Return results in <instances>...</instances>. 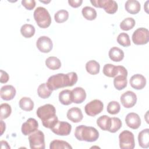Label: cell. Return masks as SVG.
<instances>
[{
  "mask_svg": "<svg viewBox=\"0 0 149 149\" xmlns=\"http://www.w3.org/2000/svg\"><path fill=\"white\" fill-rule=\"evenodd\" d=\"M37 115L41 120L42 125L50 129L58 121L55 108L49 104L40 107L37 110Z\"/></svg>",
  "mask_w": 149,
  "mask_h": 149,
  "instance_id": "cell-2",
  "label": "cell"
},
{
  "mask_svg": "<svg viewBox=\"0 0 149 149\" xmlns=\"http://www.w3.org/2000/svg\"><path fill=\"white\" fill-rule=\"evenodd\" d=\"M102 71L104 74L109 77H115L118 73L116 66L111 63L105 64L103 67Z\"/></svg>",
  "mask_w": 149,
  "mask_h": 149,
  "instance_id": "cell-30",
  "label": "cell"
},
{
  "mask_svg": "<svg viewBox=\"0 0 149 149\" xmlns=\"http://www.w3.org/2000/svg\"><path fill=\"white\" fill-rule=\"evenodd\" d=\"M16 93L15 88L12 85H5L1 87L0 90L1 97L5 101L12 100Z\"/></svg>",
  "mask_w": 149,
  "mask_h": 149,
  "instance_id": "cell-16",
  "label": "cell"
},
{
  "mask_svg": "<svg viewBox=\"0 0 149 149\" xmlns=\"http://www.w3.org/2000/svg\"><path fill=\"white\" fill-rule=\"evenodd\" d=\"M67 118L73 123H78L81 121L83 115L81 110L77 107H72L67 112Z\"/></svg>",
  "mask_w": 149,
  "mask_h": 149,
  "instance_id": "cell-17",
  "label": "cell"
},
{
  "mask_svg": "<svg viewBox=\"0 0 149 149\" xmlns=\"http://www.w3.org/2000/svg\"><path fill=\"white\" fill-rule=\"evenodd\" d=\"M81 13L83 17L88 20H93L97 17V12L92 7L85 6L82 9Z\"/></svg>",
  "mask_w": 149,
  "mask_h": 149,
  "instance_id": "cell-29",
  "label": "cell"
},
{
  "mask_svg": "<svg viewBox=\"0 0 149 149\" xmlns=\"http://www.w3.org/2000/svg\"><path fill=\"white\" fill-rule=\"evenodd\" d=\"M120 101L125 108H130L134 107L136 104L137 95L132 91H127L121 95Z\"/></svg>",
  "mask_w": 149,
  "mask_h": 149,
  "instance_id": "cell-11",
  "label": "cell"
},
{
  "mask_svg": "<svg viewBox=\"0 0 149 149\" xmlns=\"http://www.w3.org/2000/svg\"><path fill=\"white\" fill-rule=\"evenodd\" d=\"M135 20L132 17H127L123 20L120 23V28L124 31H128L132 29L135 26Z\"/></svg>",
  "mask_w": 149,
  "mask_h": 149,
  "instance_id": "cell-33",
  "label": "cell"
},
{
  "mask_svg": "<svg viewBox=\"0 0 149 149\" xmlns=\"http://www.w3.org/2000/svg\"><path fill=\"white\" fill-rule=\"evenodd\" d=\"M20 108L25 111H30L34 108V102L32 100L27 97H22L19 102Z\"/></svg>",
  "mask_w": 149,
  "mask_h": 149,
  "instance_id": "cell-25",
  "label": "cell"
},
{
  "mask_svg": "<svg viewBox=\"0 0 149 149\" xmlns=\"http://www.w3.org/2000/svg\"><path fill=\"white\" fill-rule=\"evenodd\" d=\"M9 79V74L4 70H1V78H0V82L1 83H6L8 81Z\"/></svg>",
  "mask_w": 149,
  "mask_h": 149,
  "instance_id": "cell-40",
  "label": "cell"
},
{
  "mask_svg": "<svg viewBox=\"0 0 149 149\" xmlns=\"http://www.w3.org/2000/svg\"><path fill=\"white\" fill-rule=\"evenodd\" d=\"M69 17V12L64 9L59 10L55 13L54 19L56 23H62L66 22Z\"/></svg>",
  "mask_w": 149,
  "mask_h": 149,
  "instance_id": "cell-35",
  "label": "cell"
},
{
  "mask_svg": "<svg viewBox=\"0 0 149 149\" xmlns=\"http://www.w3.org/2000/svg\"><path fill=\"white\" fill-rule=\"evenodd\" d=\"M0 108H1L0 118L1 120L6 119L10 115L12 112V108L9 104L7 103H3L1 104Z\"/></svg>",
  "mask_w": 149,
  "mask_h": 149,
  "instance_id": "cell-36",
  "label": "cell"
},
{
  "mask_svg": "<svg viewBox=\"0 0 149 149\" xmlns=\"http://www.w3.org/2000/svg\"><path fill=\"white\" fill-rule=\"evenodd\" d=\"M129 82L131 87L136 90H141L146 85V79L141 74H136L132 76Z\"/></svg>",
  "mask_w": 149,
  "mask_h": 149,
  "instance_id": "cell-15",
  "label": "cell"
},
{
  "mask_svg": "<svg viewBox=\"0 0 149 149\" xmlns=\"http://www.w3.org/2000/svg\"><path fill=\"white\" fill-rule=\"evenodd\" d=\"M77 74L75 72L67 74L58 73L50 76L47 82L48 87L52 90H55L65 87H71L77 81Z\"/></svg>",
  "mask_w": 149,
  "mask_h": 149,
  "instance_id": "cell-1",
  "label": "cell"
},
{
  "mask_svg": "<svg viewBox=\"0 0 149 149\" xmlns=\"http://www.w3.org/2000/svg\"><path fill=\"white\" fill-rule=\"evenodd\" d=\"M34 18L37 25L42 28L48 27L51 23V17L48 11L44 7H38L34 12Z\"/></svg>",
  "mask_w": 149,
  "mask_h": 149,
  "instance_id": "cell-4",
  "label": "cell"
},
{
  "mask_svg": "<svg viewBox=\"0 0 149 149\" xmlns=\"http://www.w3.org/2000/svg\"><path fill=\"white\" fill-rule=\"evenodd\" d=\"M45 65L47 68L51 70H57L61 68V62L58 58L49 56L45 60Z\"/></svg>",
  "mask_w": 149,
  "mask_h": 149,
  "instance_id": "cell-27",
  "label": "cell"
},
{
  "mask_svg": "<svg viewBox=\"0 0 149 149\" xmlns=\"http://www.w3.org/2000/svg\"><path fill=\"white\" fill-rule=\"evenodd\" d=\"M108 55L110 59L112 61L120 62L124 58V52L119 48L113 47L109 49Z\"/></svg>",
  "mask_w": 149,
  "mask_h": 149,
  "instance_id": "cell-21",
  "label": "cell"
},
{
  "mask_svg": "<svg viewBox=\"0 0 149 149\" xmlns=\"http://www.w3.org/2000/svg\"><path fill=\"white\" fill-rule=\"evenodd\" d=\"M117 42L124 47H129L131 44L129 35L126 33H120L117 37Z\"/></svg>",
  "mask_w": 149,
  "mask_h": 149,
  "instance_id": "cell-37",
  "label": "cell"
},
{
  "mask_svg": "<svg viewBox=\"0 0 149 149\" xmlns=\"http://www.w3.org/2000/svg\"><path fill=\"white\" fill-rule=\"evenodd\" d=\"M38 49L43 53L49 52L53 47V43L50 38L47 36L40 37L36 42Z\"/></svg>",
  "mask_w": 149,
  "mask_h": 149,
  "instance_id": "cell-12",
  "label": "cell"
},
{
  "mask_svg": "<svg viewBox=\"0 0 149 149\" xmlns=\"http://www.w3.org/2000/svg\"><path fill=\"white\" fill-rule=\"evenodd\" d=\"M111 122V118L107 115H102L97 120V125L103 130H108Z\"/></svg>",
  "mask_w": 149,
  "mask_h": 149,
  "instance_id": "cell-31",
  "label": "cell"
},
{
  "mask_svg": "<svg viewBox=\"0 0 149 149\" xmlns=\"http://www.w3.org/2000/svg\"><path fill=\"white\" fill-rule=\"evenodd\" d=\"M74 136L79 141L94 142L98 139L99 132L95 127L81 125L76 127Z\"/></svg>",
  "mask_w": 149,
  "mask_h": 149,
  "instance_id": "cell-3",
  "label": "cell"
},
{
  "mask_svg": "<svg viewBox=\"0 0 149 149\" xmlns=\"http://www.w3.org/2000/svg\"><path fill=\"white\" fill-rule=\"evenodd\" d=\"M72 101L75 104H81L86 100V93L84 88L77 87L72 90Z\"/></svg>",
  "mask_w": 149,
  "mask_h": 149,
  "instance_id": "cell-18",
  "label": "cell"
},
{
  "mask_svg": "<svg viewBox=\"0 0 149 149\" xmlns=\"http://www.w3.org/2000/svg\"><path fill=\"white\" fill-rule=\"evenodd\" d=\"M29 141L31 149H44L45 147L44 134L41 130H37L30 134Z\"/></svg>",
  "mask_w": 149,
  "mask_h": 149,
  "instance_id": "cell-5",
  "label": "cell"
},
{
  "mask_svg": "<svg viewBox=\"0 0 149 149\" xmlns=\"http://www.w3.org/2000/svg\"><path fill=\"white\" fill-rule=\"evenodd\" d=\"M20 33L24 37L31 38L35 34V28L30 24H24L20 28Z\"/></svg>",
  "mask_w": 149,
  "mask_h": 149,
  "instance_id": "cell-28",
  "label": "cell"
},
{
  "mask_svg": "<svg viewBox=\"0 0 149 149\" xmlns=\"http://www.w3.org/2000/svg\"><path fill=\"white\" fill-rule=\"evenodd\" d=\"M51 131L58 136H68L72 130V126L67 122L58 121V122L51 129Z\"/></svg>",
  "mask_w": 149,
  "mask_h": 149,
  "instance_id": "cell-10",
  "label": "cell"
},
{
  "mask_svg": "<svg viewBox=\"0 0 149 149\" xmlns=\"http://www.w3.org/2000/svg\"><path fill=\"white\" fill-rule=\"evenodd\" d=\"M1 148H10V146H9L8 143L6 141H3L2 140L1 141Z\"/></svg>",
  "mask_w": 149,
  "mask_h": 149,
  "instance_id": "cell-42",
  "label": "cell"
},
{
  "mask_svg": "<svg viewBox=\"0 0 149 149\" xmlns=\"http://www.w3.org/2000/svg\"><path fill=\"white\" fill-rule=\"evenodd\" d=\"M1 135H2V134L3 133L4 131L5 130V123L1 120Z\"/></svg>",
  "mask_w": 149,
  "mask_h": 149,
  "instance_id": "cell-43",
  "label": "cell"
},
{
  "mask_svg": "<svg viewBox=\"0 0 149 149\" xmlns=\"http://www.w3.org/2000/svg\"><path fill=\"white\" fill-rule=\"evenodd\" d=\"M83 2L82 0H69L68 3L70 6L73 8H78L79 7Z\"/></svg>",
  "mask_w": 149,
  "mask_h": 149,
  "instance_id": "cell-41",
  "label": "cell"
},
{
  "mask_svg": "<svg viewBox=\"0 0 149 149\" xmlns=\"http://www.w3.org/2000/svg\"><path fill=\"white\" fill-rule=\"evenodd\" d=\"M125 122L129 127L133 129H137L141 125V119L137 113L130 112L126 115Z\"/></svg>",
  "mask_w": 149,
  "mask_h": 149,
  "instance_id": "cell-14",
  "label": "cell"
},
{
  "mask_svg": "<svg viewBox=\"0 0 149 149\" xmlns=\"http://www.w3.org/2000/svg\"><path fill=\"white\" fill-rule=\"evenodd\" d=\"M38 122L35 119L30 118L22 124L21 130L24 136H28L38 130Z\"/></svg>",
  "mask_w": 149,
  "mask_h": 149,
  "instance_id": "cell-13",
  "label": "cell"
},
{
  "mask_svg": "<svg viewBox=\"0 0 149 149\" xmlns=\"http://www.w3.org/2000/svg\"><path fill=\"white\" fill-rule=\"evenodd\" d=\"M119 147L122 149H133L135 146L134 134L131 132L125 130L119 135Z\"/></svg>",
  "mask_w": 149,
  "mask_h": 149,
  "instance_id": "cell-6",
  "label": "cell"
},
{
  "mask_svg": "<svg viewBox=\"0 0 149 149\" xmlns=\"http://www.w3.org/2000/svg\"><path fill=\"white\" fill-rule=\"evenodd\" d=\"M100 65L98 62L95 60H90L86 64V71L90 74L95 75L100 72Z\"/></svg>",
  "mask_w": 149,
  "mask_h": 149,
  "instance_id": "cell-24",
  "label": "cell"
},
{
  "mask_svg": "<svg viewBox=\"0 0 149 149\" xmlns=\"http://www.w3.org/2000/svg\"><path fill=\"white\" fill-rule=\"evenodd\" d=\"M125 8L128 13L132 15H135L140 12L141 5L138 1L128 0L125 4Z\"/></svg>",
  "mask_w": 149,
  "mask_h": 149,
  "instance_id": "cell-19",
  "label": "cell"
},
{
  "mask_svg": "<svg viewBox=\"0 0 149 149\" xmlns=\"http://www.w3.org/2000/svg\"><path fill=\"white\" fill-rule=\"evenodd\" d=\"M127 76L123 74H118L114 77L113 85L118 90L124 89L127 86Z\"/></svg>",
  "mask_w": 149,
  "mask_h": 149,
  "instance_id": "cell-23",
  "label": "cell"
},
{
  "mask_svg": "<svg viewBox=\"0 0 149 149\" xmlns=\"http://www.w3.org/2000/svg\"><path fill=\"white\" fill-rule=\"evenodd\" d=\"M22 4L27 10H31L33 9L36 6V1L34 0H23Z\"/></svg>",
  "mask_w": 149,
  "mask_h": 149,
  "instance_id": "cell-39",
  "label": "cell"
},
{
  "mask_svg": "<svg viewBox=\"0 0 149 149\" xmlns=\"http://www.w3.org/2000/svg\"><path fill=\"white\" fill-rule=\"evenodd\" d=\"M120 109V106L118 102L115 101H111L108 103L107 108V112L112 115H115L119 113Z\"/></svg>",
  "mask_w": 149,
  "mask_h": 149,
  "instance_id": "cell-38",
  "label": "cell"
},
{
  "mask_svg": "<svg viewBox=\"0 0 149 149\" xmlns=\"http://www.w3.org/2000/svg\"><path fill=\"white\" fill-rule=\"evenodd\" d=\"M59 100L60 102L65 105H69L73 102L72 91L69 90H64L59 94Z\"/></svg>",
  "mask_w": 149,
  "mask_h": 149,
  "instance_id": "cell-22",
  "label": "cell"
},
{
  "mask_svg": "<svg viewBox=\"0 0 149 149\" xmlns=\"http://www.w3.org/2000/svg\"><path fill=\"white\" fill-rule=\"evenodd\" d=\"M122 127V122L118 118L113 117L111 118L110 126L108 129V132L111 133H115L118 131Z\"/></svg>",
  "mask_w": 149,
  "mask_h": 149,
  "instance_id": "cell-34",
  "label": "cell"
},
{
  "mask_svg": "<svg viewBox=\"0 0 149 149\" xmlns=\"http://www.w3.org/2000/svg\"><path fill=\"white\" fill-rule=\"evenodd\" d=\"M91 4L96 7L103 8L108 14H113L118 10V4L113 0H96L90 1Z\"/></svg>",
  "mask_w": 149,
  "mask_h": 149,
  "instance_id": "cell-7",
  "label": "cell"
},
{
  "mask_svg": "<svg viewBox=\"0 0 149 149\" xmlns=\"http://www.w3.org/2000/svg\"><path fill=\"white\" fill-rule=\"evenodd\" d=\"M52 90L48 87L46 83L41 84L37 88V94L38 96L43 99L48 98L52 94Z\"/></svg>",
  "mask_w": 149,
  "mask_h": 149,
  "instance_id": "cell-26",
  "label": "cell"
},
{
  "mask_svg": "<svg viewBox=\"0 0 149 149\" xmlns=\"http://www.w3.org/2000/svg\"><path fill=\"white\" fill-rule=\"evenodd\" d=\"M138 141L139 146L144 148L149 147V129L148 128L141 130L138 135Z\"/></svg>",
  "mask_w": 149,
  "mask_h": 149,
  "instance_id": "cell-20",
  "label": "cell"
},
{
  "mask_svg": "<svg viewBox=\"0 0 149 149\" xmlns=\"http://www.w3.org/2000/svg\"><path fill=\"white\" fill-rule=\"evenodd\" d=\"M104 108L102 102L99 100H94L87 103L84 107L86 113L90 116H95L100 113Z\"/></svg>",
  "mask_w": 149,
  "mask_h": 149,
  "instance_id": "cell-9",
  "label": "cell"
},
{
  "mask_svg": "<svg viewBox=\"0 0 149 149\" xmlns=\"http://www.w3.org/2000/svg\"><path fill=\"white\" fill-rule=\"evenodd\" d=\"M50 149H69L72 148V147L66 141L59 140H54L49 145Z\"/></svg>",
  "mask_w": 149,
  "mask_h": 149,
  "instance_id": "cell-32",
  "label": "cell"
},
{
  "mask_svg": "<svg viewBox=\"0 0 149 149\" xmlns=\"http://www.w3.org/2000/svg\"><path fill=\"white\" fill-rule=\"evenodd\" d=\"M149 40L148 30L140 27L136 29L133 33L132 41L136 45H144L148 43Z\"/></svg>",
  "mask_w": 149,
  "mask_h": 149,
  "instance_id": "cell-8",
  "label": "cell"
}]
</instances>
